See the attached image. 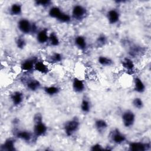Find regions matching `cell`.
Here are the masks:
<instances>
[{"label":"cell","mask_w":151,"mask_h":151,"mask_svg":"<svg viewBox=\"0 0 151 151\" xmlns=\"http://www.w3.org/2000/svg\"><path fill=\"white\" fill-rule=\"evenodd\" d=\"M48 15L57 19L62 23H68L71 21V16L68 14L63 12L58 6H52L48 11Z\"/></svg>","instance_id":"6da1fadb"},{"label":"cell","mask_w":151,"mask_h":151,"mask_svg":"<svg viewBox=\"0 0 151 151\" xmlns=\"http://www.w3.org/2000/svg\"><path fill=\"white\" fill-rule=\"evenodd\" d=\"M146 89L145 84L141 78L135 77L134 79V90L139 93H143Z\"/></svg>","instance_id":"ffe728a7"},{"label":"cell","mask_w":151,"mask_h":151,"mask_svg":"<svg viewBox=\"0 0 151 151\" xmlns=\"http://www.w3.org/2000/svg\"><path fill=\"white\" fill-rule=\"evenodd\" d=\"M22 12V6L19 3L12 4L9 8V13L12 16L20 15Z\"/></svg>","instance_id":"44dd1931"},{"label":"cell","mask_w":151,"mask_h":151,"mask_svg":"<svg viewBox=\"0 0 151 151\" xmlns=\"http://www.w3.org/2000/svg\"><path fill=\"white\" fill-rule=\"evenodd\" d=\"M15 136L17 138L25 142H29L32 139L33 134L28 130H21L17 131L15 133Z\"/></svg>","instance_id":"9a60e30c"},{"label":"cell","mask_w":151,"mask_h":151,"mask_svg":"<svg viewBox=\"0 0 151 151\" xmlns=\"http://www.w3.org/2000/svg\"><path fill=\"white\" fill-rule=\"evenodd\" d=\"M1 150L3 151H14L16 150L15 141L11 138L6 139L4 142L1 145Z\"/></svg>","instance_id":"e0dca14e"},{"label":"cell","mask_w":151,"mask_h":151,"mask_svg":"<svg viewBox=\"0 0 151 151\" xmlns=\"http://www.w3.org/2000/svg\"><path fill=\"white\" fill-rule=\"evenodd\" d=\"M76 46L81 51H85L87 48V42L86 38L83 35H77L74 38Z\"/></svg>","instance_id":"2e32d148"},{"label":"cell","mask_w":151,"mask_h":151,"mask_svg":"<svg viewBox=\"0 0 151 151\" xmlns=\"http://www.w3.org/2000/svg\"><path fill=\"white\" fill-rule=\"evenodd\" d=\"M25 84L28 90L31 91H35L41 87L40 82L34 78H28L25 81Z\"/></svg>","instance_id":"30bf717a"},{"label":"cell","mask_w":151,"mask_h":151,"mask_svg":"<svg viewBox=\"0 0 151 151\" xmlns=\"http://www.w3.org/2000/svg\"><path fill=\"white\" fill-rule=\"evenodd\" d=\"M132 105L137 109H142L144 106V103L140 97H135L132 100Z\"/></svg>","instance_id":"83f0119b"},{"label":"cell","mask_w":151,"mask_h":151,"mask_svg":"<svg viewBox=\"0 0 151 151\" xmlns=\"http://www.w3.org/2000/svg\"><path fill=\"white\" fill-rule=\"evenodd\" d=\"M110 140L116 145H120L126 140V136L122 133L118 129H114L110 132Z\"/></svg>","instance_id":"52a82bcc"},{"label":"cell","mask_w":151,"mask_h":151,"mask_svg":"<svg viewBox=\"0 0 151 151\" xmlns=\"http://www.w3.org/2000/svg\"><path fill=\"white\" fill-rule=\"evenodd\" d=\"M140 51V48L138 46L134 45L130 48L129 54L131 56H135L137 55Z\"/></svg>","instance_id":"1f68e13d"},{"label":"cell","mask_w":151,"mask_h":151,"mask_svg":"<svg viewBox=\"0 0 151 151\" xmlns=\"http://www.w3.org/2000/svg\"><path fill=\"white\" fill-rule=\"evenodd\" d=\"M17 47L19 48V49H23L25 48V45H26V41L24 38V37L22 36H19L18 37L15 41Z\"/></svg>","instance_id":"f546056e"},{"label":"cell","mask_w":151,"mask_h":151,"mask_svg":"<svg viewBox=\"0 0 151 151\" xmlns=\"http://www.w3.org/2000/svg\"><path fill=\"white\" fill-rule=\"evenodd\" d=\"M121 63L122 65L126 71L129 72H133L134 71L135 65L131 58L129 57H125L122 60Z\"/></svg>","instance_id":"d6986e66"},{"label":"cell","mask_w":151,"mask_h":151,"mask_svg":"<svg viewBox=\"0 0 151 151\" xmlns=\"http://www.w3.org/2000/svg\"><path fill=\"white\" fill-rule=\"evenodd\" d=\"M48 42H49L50 44L53 47H57V46L59 45V44H60V40H59L57 35L54 32H51L49 34V38H48Z\"/></svg>","instance_id":"d4e9b609"},{"label":"cell","mask_w":151,"mask_h":151,"mask_svg":"<svg viewBox=\"0 0 151 151\" xmlns=\"http://www.w3.org/2000/svg\"><path fill=\"white\" fill-rule=\"evenodd\" d=\"M34 3L37 6L45 8V7L49 6L51 4L52 2L50 0H39V1H35Z\"/></svg>","instance_id":"4dcf8cb0"},{"label":"cell","mask_w":151,"mask_h":151,"mask_svg":"<svg viewBox=\"0 0 151 151\" xmlns=\"http://www.w3.org/2000/svg\"><path fill=\"white\" fill-rule=\"evenodd\" d=\"M105 149L104 147H103V146L99 144V143H96L94 145H93V146H91L90 150L94 151V150H97V151H99V150H104Z\"/></svg>","instance_id":"d6a6232c"},{"label":"cell","mask_w":151,"mask_h":151,"mask_svg":"<svg viewBox=\"0 0 151 151\" xmlns=\"http://www.w3.org/2000/svg\"><path fill=\"white\" fill-rule=\"evenodd\" d=\"M48 60L52 63H58L63 60V55L59 52H55L49 56Z\"/></svg>","instance_id":"4316f807"},{"label":"cell","mask_w":151,"mask_h":151,"mask_svg":"<svg viewBox=\"0 0 151 151\" xmlns=\"http://www.w3.org/2000/svg\"><path fill=\"white\" fill-rule=\"evenodd\" d=\"M122 120L123 126L127 128L132 127L136 120V116L133 111L130 110H126L122 113Z\"/></svg>","instance_id":"5b68a950"},{"label":"cell","mask_w":151,"mask_h":151,"mask_svg":"<svg viewBox=\"0 0 151 151\" xmlns=\"http://www.w3.org/2000/svg\"><path fill=\"white\" fill-rule=\"evenodd\" d=\"M37 60L34 58H29L24 60L21 64V68L24 71L29 72L34 70V64Z\"/></svg>","instance_id":"8fae6325"},{"label":"cell","mask_w":151,"mask_h":151,"mask_svg":"<svg viewBox=\"0 0 151 151\" xmlns=\"http://www.w3.org/2000/svg\"><path fill=\"white\" fill-rule=\"evenodd\" d=\"M44 92L49 96H54L57 94L60 91V88L57 86H51L45 87L44 88Z\"/></svg>","instance_id":"484cf974"},{"label":"cell","mask_w":151,"mask_h":151,"mask_svg":"<svg viewBox=\"0 0 151 151\" xmlns=\"http://www.w3.org/2000/svg\"><path fill=\"white\" fill-rule=\"evenodd\" d=\"M98 63L102 66L109 67L113 65V61L110 57L101 55L99 56L98 58Z\"/></svg>","instance_id":"cb8c5ba5"},{"label":"cell","mask_w":151,"mask_h":151,"mask_svg":"<svg viewBox=\"0 0 151 151\" xmlns=\"http://www.w3.org/2000/svg\"><path fill=\"white\" fill-rule=\"evenodd\" d=\"M71 14L74 19L80 21L86 17L87 14V9L82 5L76 4L73 7Z\"/></svg>","instance_id":"8992f818"},{"label":"cell","mask_w":151,"mask_h":151,"mask_svg":"<svg viewBox=\"0 0 151 151\" xmlns=\"http://www.w3.org/2000/svg\"><path fill=\"white\" fill-rule=\"evenodd\" d=\"M18 29L24 34H28L31 32H36L37 27L35 24L32 23L26 18H21L17 22Z\"/></svg>","instance_id":"3957f363"},{"label":"cell","mask_w":151,"mask_h":151,"mask_svg":"<svg viewBox=\"0 0 151 151\" xmlns=\"http://www.w3.org/2000/svg\"><path fill=\"white\" fill-rule=\"evenodd\" d=\"M47 132V126L43 122L42 116L40 114L37 113L34 116V125L33 127L34 135L37 137L44 136Z\"/></svg>","instance_id":"7a4b0ae2"},{"label":"cell","mask_w":151,"mask_h":151,"mask_svg":"<svg viewBox=\"0 0 151 151\" xmlns=\"http://www.w3.org/2000/svg\"><path fill=\"white\" fill-rule=\"evenodd\" d=\"M107 42V37L104 34H100L96 40V45L98 47H101L104 46Z\"/></svg>","instance_id":"f1b7e54d"},{"label":"cell","mask_w":151,"mask_h":151,"mask_svg":"<svg viewBox=\"0 0 151 151\" xmlns=\"http://www.w3.org/2000/svg\"><path fill=\"white\" fill-rule=\"evenodd\" d=\"M150 147V143L142 142H132L129 145V149L131 151H145Z\"/></svg>","instance_id":"ba28073f"},{"label":"cell","mask_w":151,"mask_h":151,"mask_svg":"<svg viewBox=\"0 0 151 151\" xmlns=\"http://www.w3.org/2000/svg\"><path fill=\"white\" fill-rule=\"evenodd\" d=\"M94 127L99 133H103L107 129L108 124L106 120L101 119H99L96 120L94 122Z\"/></svg>","instance_id":"ac0fdd59"},{"label":"cell","mask_w":151,"mask_h":151,"mask_svg":"<svg viewBox=\"0 0 151 151\" xmlns=\"http://www.w3.org/2000/svg\"><path fill=\"white\" fill-rule=\"evenodd\" d=\"M10 99L12 104L15 106H18L22 103L24 100V94L20 91H15L11 94Z\"/></svg>","instance_id":"7c38bea8"},{"label":"cell","mask_w":151,"mask_h":151,"mask_svg":"<svg viewBox=\"0 0 151 151\" xmlns=\"http://www.w3.org/2000/svg\"><path fill=\"white\" fill-rule=\"evenodd\" d=\"M80 109L83 113H88L91 110V103L88 99L84 98L80 104Z\"/></svg>","instance_id":"603a6c76"},{"label":"cell","mask_w":151,"mask_h":151,"mask_svg":"<svg viewBox=\"0 0 151 151\" xmlns=\"http://www.w3.org/2000/svg\"><path fill=\"white\" fill-rule=\"evenodd\" d=\"M72 87L74 92L80 93L84 91L85 89V84L82 80L77 77H74L73 80Z\"/></svg>","instance_id":"4fadbf2b"},{"label":"cell","mask_w":151,"mask_h":151,"mask_svg":"<svg viewBox=\"0 0 151 151\" xmlns=\"http://www.w3.org/2000/svg\"><path fill=\"white\" fill-rule=\"evenodd\" d=\"M34 70L41 74H47L49 72L48 67L42 61H37L34 64Z\"/></svg>","instance_id":"7402d4cb"},{"label":"cell","mask_w":151,"mask_h":151,"mask_svg":"<svg viewBox=\"0 0 151 151\" xmlns=\"http://www.w3.org/2000/svg\"><path fill=\"white\" fill-rule=\"evenodd\" d=\"M120 13L116 9H111L109 10L106 14L107 21L110 24H116L120 19Z\"/></svg>","instance_id":"9c48e42d"},{"label":"cell","mask_w":151,"mask_h":151,"mask_svg":"<svg viewBox=\"0 0 151 151\" xmlns=\"http://www.w3.org/2000/svg\"><path fill=\"white\" fill-rule=\"evenodd\" d=\"M80 122L77 117L67 120L64 124V130L67 136H71L78 130Z\"/></svg>","instance_id":"277c9868"},{"label":"cell","mask_w":151,"mask_h":151,"mask_svg":"<svg viewBox=\"0 0 151 151\" xmlns=\"http://www.w3.org/2000/svg\"><path fill=\"white\" fill-rule=\"evenodd\" d=\"M49 34H48V29L47 28H43L37 32L36 39L38 43L44 44L48 41Z\"/></svg>","instance_id":"5bb4252c"}]
</instances>
